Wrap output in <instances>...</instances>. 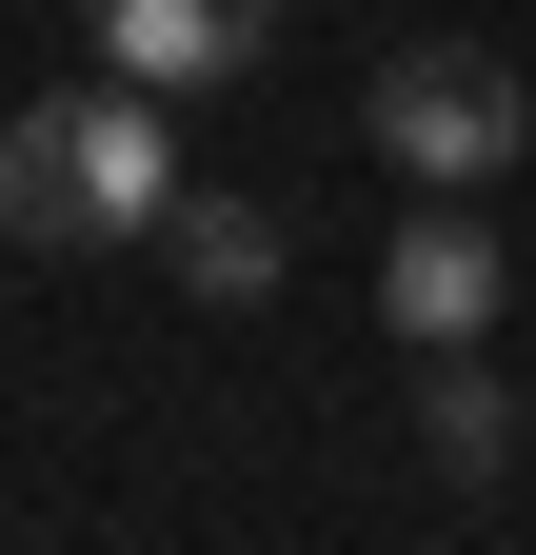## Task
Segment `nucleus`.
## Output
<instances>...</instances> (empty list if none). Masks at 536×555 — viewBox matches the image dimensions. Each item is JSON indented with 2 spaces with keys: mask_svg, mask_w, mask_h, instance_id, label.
<instances>
[{
  "mask_svg": "<svg viewBox=\"0 0 536 555\" xmlns=\"http://www.w3.org/2000/svg\"><path fill=\"white\" fill-rule=\"evenodd\" d=\"M418 437H437V476H516V397L477 377V337H437V397H418Z\"/></svg>",
  "mask_w": 536,
  "mask_h": 555,
  "instance_id": "nucleus-6",
  "label": "nucleus"
},
{
  "mask_svg": "<svg viewBox=\"0 0 536 555\" xmlns=\"http://www.w3.org/2000/svg\"><path fill=\"white\" fill-rule=\"evenodd\" d=\"M159 198H179L159 80H80V100H21V119H0V238H21V258L159 238Z\"/></svg>",
  "mask_w": 536,
  "mask_h": 555,
  "instance_id": "nucleus-1",
  "label": "nucleus"
},
{
  "mask_svg": "<svg viewBox=\"0 0 536 555\" xmlns=\"http://www.w3.org/2000/svg\"><path fill=\"white\" fill-rule=\"evenodd\" d=\"M358 119H378V159H418V179H497L516 139H536V100H516L497 40H397Z\"/></svg>",
  "mask_w": 536,
  "mask_h": 555,
  "instance_id": "nucleus-2",
  "label": "nucleus"
},
{
  "mask_svg": "<svg viewBox=\"0 0 536 555\" xmlns=\"http://www.w3.org/2000/svg\"><path fill=\"white\" fill-rule=\"evenodd\" d=\"M378 298H397V337H497V219H477V198L437 179V219H397Z\"/></svg>",
  "mask_w": 536,
  "mask_h": 555,
  "instance_id": "nucleus-4",
  "label": "nucleus"
},
{
  "mask_svg": "<svg viewBox=\"0 0 536 555\" xmlns=\"http://www.w3.org/2000/svg\"><path fill=\"white\" fill-rule=\"evenodd\" d=\"M159 238H179V298H219V318L279 298V219L258 198H159Z\"/></svg>",
  "mask_w": 536,
  "mask_h": 555,
  "instance_id": "nucleus-5",
  "label": "nucleus"
},
{
  "mask_svg": "<svg viewBox=\"0 0 536 555\" xmlns=\"http://www.w3.org/2000/svg\"><path fill=\"white\" fill-rule=\"evenodd\" d=\"M279 21L298 0H100V60L159 80V100H199V80H239V60H279Z\"/></svg>",
  "mask_w": 536,
  "mask_h": 555,
  "instance_id": "nucleus-3",
  "label": "nucleus"
}]
</instances>
